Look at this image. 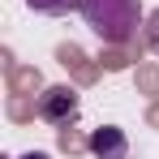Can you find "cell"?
I'll return each mask as SVG.
<instances>
[{
    "label": "cell",
    "instance_id": "1",
    "mask_svg": "<svg viewBox=\"0 0 159 159\" xmlns=\"http://www.w3.org/2000/svg\"><path fill=\"white\" fill-rule=\"evenodd\" d=\"M78 13H82V22L90 26V34L112 43V48L129 43L133 34L142 30V22H146L142 0H82Z\"/></svg>",
    "mask_w": 159,
    "mask_h": 159
},
{
    "label": "cell",
    "instance_id": "2",
    "mask_svg": "<svg viewBox=\"0 0 159 159\" xmlns=\"http://www.w3.org/2000/svg\"><path fill=\"white\" fill-rule=\"evenodd\" d=\"M39 116H43L48 125H69V120L78 116V90L65 86V82L48 86V90L39 95Z\"/></svg>",
    "mask_w": 159,
    "mask_h": 159
},
{
    "label": "cell",
    "instance_id": "3",
    "mask_svg": "<svg viewBox=\"0 0 159 159\" xmlns=\"http://www.w3.org/2000/svg\"><path fill=\"white\" fill-rule=\"evenodd\" d=\"M86 146H90L95 159H129V138H125V129H116V125H99V129H90Z\"/></svg>",
    "mask_w": 159,
    "mask_h": 159
},
{
    "label": "cell",
    "instance_id": "4",
    "mask_svg": "<svg viewBox=\"0 0 159 159\" xmlns=\"http://www.w3.org/2000/svg\"><path fill=\"white\" fill-rule=\"evenodd\" d=\"M34 13H43V17H65V13H73L82 0H26Z\"/></svg>",
    "mask_w": 159,
    "mask_h": 159
},
{
    "label": "cell",
    "instance_id": "5",
    "mask_svg": "<svg viewBox=\"0 0 159 159\" xmlns=\"http://www.w3.org/2000/svg\"><path fill=\"white\" fill-rule=\"evenodd\" d=\"M142 39H146V48L159 56V9L151 13V17H146V22H142Z\"/></svg>",
    "mask_w": 159,
    "mask_h": 159
},
{
    "label": "cell",
    "instance_id": "6",
    "mask_svg": "<svg viewBox=\"0 0 159 159\" xmlns=\"http://www.w3.org/2000/svg\"><path fill=\"white\" fill-rule=\"evenodd\" d=\"M17 159H52L48 151H26V155H17Z\"/></svg>",
    "mask_w": 159,
    "mask_h": 159
}]
</instances>
